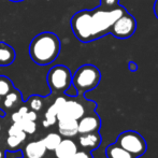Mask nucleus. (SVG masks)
<instances>
[{"label":"nucleus","instance_id":"obj_13","mask_svg":"<svg viewBox=\"0 0 158 158\" xmlns=\"http://www.w3.org/2000/svg\"><path fill=\"white\" fill-rule=\"evenodd\" d=\"M15 57L16 54L14 48L6 42H0V67L12 64L15 60Z\"/></svg>","mask_w":158,"mask_h":158},{"label":"nucleus","instance_id":"obj_11","mask_svg":"<svg viewBox=\"0 0 158 158\" xmlns=\"http://www.w3.org/2000/svg\"><path fill=\"white\" fill-rule=\"evenodd\" d=\"M58 133L64 138H73L79 133L77 121L73 118H64L57 121Z\"/></svg>","mask_w":158,"mask_h":158},{"label":"nucleus","instance_id":"obj_14","mask_svg":"<svg viewBox=\"0 0 158 158\" xmlns=\"http://www.w3.org/2000/svg\"><path fill=\"white\" fill-rule=\"evenodd\" d=\"M106 158H137L117 143H113L106 146Z\"/></svg>","mask_w":158,"mask_h":158},{"label":"nucleus","instance_id":"obj_21","mask_svg":"<svg viewBox=\"0 0 158 158\" xmlns=\"http://www.w3.org/2000/svg\"><path fill=\"white\" fill-rule=\"evenodd\" d=\"M19 125L21 126V128L23 129V131L26 135H32L37 130V125H35V121H30V119L24 118L21 123H19Z\"/></svg>","mask_w":158,"mask_h":158},{"label":"nucleus","instance_id":"obj_30","mask_svg":"<svg viewBox=\"0 0 158 158\" xmlns=\"http://www.w3.org/2000/svg\"><path fill=\"white\" fill-rule=\"evenodd\" d=\"M0 102H1V97H0Z\"/></svg>","mask_w":158,"mask_h":158},{"label":"nucleus","instance_id":"obj_8","mask_svg":"<svg viewBox=\"0 0 158 158\" xmlns=\"http://www.w3.org/2000/svg\"><path fill=\"white\" fill-rule=\"evenodd\" d=\"M79 126V133H88L99 131L101 127V119L98 116V114L95 112L86 113L84 116L77 121Z\"/></svg>","mask_w":158,"mask_h":158},{"label":"nucleus","instance_id":"obj_16","mask_svg":"<svg viewBox=\"0 0 158 158\" xmlns=\"http://www.w3.org/2000/svg\"><path fill=\"white\" fill-rule=\"evenodd\" d=\"M61 140L63 139H61V135H59V133L50 132L42 139V141H43V144H44V146H45L46 151L53 152V151L58 146V144L60 143Z\"/></svg>","mask_w":158,"mask_h":158},{"label":"nucleus","instance_id":"obj_18","mask_svg":"<svg viewBox=\"0 0 158 158\" xmlns=\"http://www.w3.org/2000/svg\"><path fill=\"white\" fill-rule=\"evenodd\" d=\"M56 123H57V110L55 109V106L53 104H51L45 112L42 125H43V127H45V128H48V127L55 125Z\"/></svg>","mask_w":158,"mask_h":158},{"label":"nucleus","instance_id":"obj_22","mask_svg":"<svg viewBox=\"0 0 158 158\" xmlns=\"http://www.w3.org/2000/svg\"><path fill=\"white\" fill-rule=\"evenodd\" d=\"M28 110H29V108H27V106H21L19 110L15 111L12 114V116H11L13 123H16V124L21 123L24 119V117H25V114L28 112Z\"/></svg>","mask_w":158,"mask_h":158},{"label":"nucleus","instance_id":"obj_12","mask_svg":"<svg viewBox=\"0 0 158 158\" xmlns=\"http://www.w3.org/2000/svg\"><path fill=\"white\" fill-rule=\"evenodd\" d=\"M46 154V148L42 140L31 141L24 148V156L26 158H43Z\"/></svg>","mask_w":158,"mask_h":158},{"label":"nucleus","instance_id":"obj_10","mask_svg":"<svg viewBox=\"0 0 158 158\" xmlns=\"http://www.w3.org/2000/svg\"><path fill=\"white\" fill-rule=\"evenodd\" d=\"M101 135L99 131L95 132H88V133H81L79 137V144L83 150L86 151H94L99 148L101 144Z\"/></svg>","mask_w":158,"mask_h":158},{"label":"nucleus","instance_id":"obj_1","mask_svg":"<svg viewBox=\"0 0 158 158\" xmlns=\"http://www.w3.org/2000/svg\"><path fill=\"white\" fill-rule=\"evenodd\" d=\"M126 12V9L119 4L113 9L99 6L94 10L79 11L71 19V29L77 39L88 43L110 33L114 22Z\"/></svg>","mask_w":158,"mask_h":158},{"label":"nucleus","instance_id":"obj_27","mask_svg":"<svg viewBox=\"0 0 158 158\" xmlns=\"http://www.w3.org/2000/svg\"><path fill=\"white\" fill-rule=\"evenodd\" d=\"M154 13L155 15H156L157 19H158V0L155 1V4H154Z\"/></svg>","mask_w":158,"mask_h":158},{"label":"nucleus","instance_id":"obj_7","mask_svg":"<svg viewBox=\"0 0 158 158\" xmlns=\"http://www.w3.org/2000/svg\"><path fill=\"white\" fill-rule=\"evenodd\" d=\"M137 29V21L127 11L121 17L116 19L111 28V32L117 39H128Z\"/></svg>","mask_w":158,"mask_h":158},{"label":"nucleus","instance_id":"obj_31","mask_svg":"<svg viewBox=\"0 0 158 158\" xmlns=\"http://www.w3.org/2000/svg\"><path fill=\"white\" fill-rule=\"evenodd\" d=\"M0 130H1V126H0Z\"/></svg>","mask_w":158,"mask_h":158},{"label":"nucleus","instance_id":"obj_24","mask_svg":"<svg viewBox=\"0 0 158 158\" xmlns=\"http://www.w3.org/2000/svg\"><path fill=\"white\" fill-rule=\"evenodd\" d=\"M71 158H94L93 154L90 153V151H86V150H83V151H79L75 153Z\"/></svg>","mask_w":158,"mask_h":158},{"label":"nucleus","instance_id":"obj_2","mask_svg":"<svg viewBox=\"0 0 158 158\" xmlns=\"http://www.w3.org/2000/svg\"><path fill=\"white\" fill-rule=\"evenodd\" d=\"M60 40L54 32L44 31L37 35L29 44V55L35 64L48 66L56 60L60 53Z\"/></svg>","mask_w":158,"mask_h":158},{"label":"nucleus","instance_id":"obj_6","mask_svg":"<svg viewBox=\"0 0 158 158\" xmlns=\"http://www.w3.org/2000/svg\"><path fill=\"white\" fill-rule=\"evenodd\" d=\"M77 97L66 98L64 104L57 112V121L64 118H73L79 121L86 113H89L87 112L83 102L81 100H77Z\"/></svg>","mask_w":158,"mask_h":158},{"label":"nucleus","instance_id":"obj_3","mask_svg":"<svg viewBox=\"0 0 158 158\" xmlns=\"http://www.w3.org/2000/svg\"><path fill=\"white\" fill-rule=\"evenodd\" d=\"M101 80L100 70L94 64H83L72 75V85L77 88V94L83 96L99 85Z\"/></svg>","mask_w":158,"mask_h":158},{"label":"nucleus","instance_id":"obj_9","mask_svg":"<svg viewBox=\"0 0 158 158\" xmlns=\"http://www.w3.org/2000/svg\"><path fill=\"white\" fill-rule=\"evenodd\" d=\"M54 158H71L77 152V145L71 138H66L60 141L54 151Z\"/></svg>","mask_w":158,"mask_h":158},{"label":"nucleus","instance_id":"obj_15","mask_svg":"<svg viewBox=\"0 0 158 158\" xmlns=\"http://www.w3.org/2000/svg\"><path fill=\"white\" fill-rule=\"evenodd\" d=\"M22 102V94L21 92L14 89L12 92H10L9 94L4 96L3 99V106L6 109H12L14 106H16L17 104H19Z\"/></svg>","mask_w":158,"mask_h":158},{"label":"nucleus","instance_id":"obj_28","mask_svg":"<svg viewBox=\"0 0 158 158\" xmlns=\"http://www.w3.org/2000/svg\"><path fill=\"white\" fill-rule=\"evenodd\" d=\"M9 1H11V2H23L24 0H9Z\"/></svg>","mask_w":158,"mask_h":158},{"label":"nucleus","instance_id":"obj_23","mask_svg":"<svg viewBox=\"0 0 158 158\" xmlns=\"http://www.w3.org/2000/svg\"><path fill=\"white\" fill-rule=\"evenodd\" d=\"M119 4V0H100V6L103 9H113Z\"/></svg>","mask_w":158,"mask_h":158},{"label":"nucleus","instance_id":"obj_29","mask_svg":"<svg viewBox=\"0 0 158 158\" xmlns=\"http://www.w3.org/2000/svg\"><path fill=\"white\" fill-rule=\"evenodd\" d=\"M0 158H4V155H3V152L0 150Z\"/></svg>","mask_w":158,"mask_h":158},{"label":"nucleus","instance_id":"obj_19","mask_svg":"<svg viewBox=\"0 0 158 158\" xmlns=\"http://www.w3.org/2000/svg\"><path fill=\"white\" fill-rule=\"evenodd\" d=\"M14 89L12 81L4 75H0V97H4L6 94Z\"/></svg>","mask_w":158,"mask_h":158},{"label":"nucleus","instance_id":"obj_4","mask_svg":"<svg viewBox=\"0 0 158 158\" xmlns=\"http://www.w3.org/2000/svg\"><path fill=\"white\" fill-rule=\"evenodd\" d=\"M46 80L51 92L54 94H64L72 83V73L68 67L56 64L50 69Z\"/></svg>","mask_w":158,"mask_h":158},{"label":"nucleus","instance_id":"obj_25","mask_svg":"<svg viewBox=\"0 0 158 158\" xmlns=\"http://www.w3.org/2000/svg\"><path fill=\"white\" fill-rule=\"evenodd\" d=\"M64 94H66L67 96H69V97H77V96H79V94H77V88H75L74 86L72 85V83H71V85L69 86V87L66 89Z\"/></svg>","mask_w":158,"mask_h":158},{"label":"nucleus","instance_id":"obj_5","mask_svg":"<svg viewBox=\"0 0 158 158\" xmlns=\"http://www.w3.org/2000/svg\"><path fill=\"white\" fill-rule=\"evenodd\" d=\"M115 143L125 148L126 151H128L130 154H132L137 158L145 154L146 150H148V144H146L145 139L135 130L123 131L117 137Z\"/></svg>","mask_w":158,"mask_h":158},{"label":"nucleus","instance_id":"obj_26","mask_svg":"<svg viewBox=\"0 0 158 158\" xmlns=\"http://www.w3.org/2000/svg\"><path fill=\"white\" fill-rule=\"evenodd\" d=\"M129 70H130L131 72H135V71L138 70V64L135 63H133V61H130V63H129Z\"/></svg>","mask_w":158,"mask_h":158},{"label":"nucleus","instance_id":"obj_17","mask_svg":"<svg viewBox=\"0 0 158 158\" xmlns=\"http://www.w3.org/2000/svg\"><path fill=\"white\" fill-rule=\"evenodd\" d=\"M26 137H27V135H26L25 132L19 133V135H8V138H6V146H8V148H9V150H11V151L16 150V148H19V146L21 145L24 141H25Z\"/></svg>","mask_w":158,"mask_h":158},{"label":"nucleus","instance_id":"obj_20","mask_svg":"<svg viewBox=\"0 0 158 158\" xmlns=\"http://www.w3.org/2000/svg\"><path fill=\"white\" fill-rule=\"evenodd\" d=\"M28 106H29L30 110L35 111V112H40L44 106L43 98L37 95L31 96V97L28 99Z\"/></svg>","mask_w":158,"mask_h":158}]
</instances>
